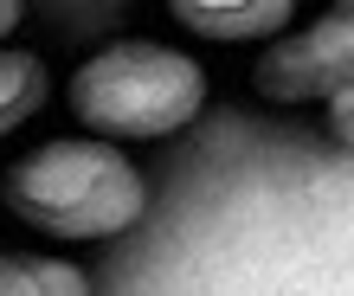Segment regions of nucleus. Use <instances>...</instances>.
Segmentation results:
<instances>
[{"mask_svg":"<svg viewBox=\"0 0 354 296\" xmlns=\"http://www.w3.org/2000/svg\"><path fill=\"white\" fill-rule=\"evenodd\" d=\"M335 7H354V0H335Z\"/></svg>","mask_w":354,"mask_h":296,"instance_id":"obj_9","label":"nucleus"},{"mask_svg":"<svg viewBox=\"0 0 354 296\" xmlns=\"http://www.w3.org/2000/svg\"><path fill=\"white\" fill-rule=\"evenodd\" d=\"M206 65L168 39H110L84 52L65 77V110L91 136L110 142H161L180 136L206 110Z\"/></svg>","mask_w":354,"mask_h":296,"instance_id":"obj_2","label":"nucleus"},{"mask_svg":"<svg viewBox=\"0 0 354 296\" xmlns=\"http://www.w3.org/2000/svg\"><path fill=\"white\" fill-rule=\"evenodd\" d=\"M0 194H7L19 225H32L39 239H58V245L122 239L149 213V174H142V161H129L122 142L91 136V129L26 148L7 167Z\"/></svg>","mask_w":354,"mask_h":296,"instance_id":"obj_1","label":"nucleus"},{"mask_svg":"<svg viewBox=\"0 0 354 296\" xmlns=\"http://www.w3.org/2000/svg\"><path fill=\"white\" fill-rule=\"evenodd\" d=\"M19 19H26V0H0V39H13Z\"/></svg>","mask_w":354,"mask_h":296,"instance_id":"obj_8","label":"nucleus"},{"mask_svg":"<svg viewBox=\"0 0 354 296\" xmlns=\"http://www.w3.org/2000/svg\"><path fill=\"white\" fill-rule=\"evenodd\" d=\"M348 77H354V7L264 46V58L252 65V91L264 103H322Z\"/></svg>","mask_w":354,"mask_h":296,"instance_id":"obj_3","label":"nucleus"},{"mask_svg":"<svg viewBox=\"0 0 354 296\" xmlns=\"http://www.w3.org/2000/svg\"><path fill=\"white\" fill-rule=\"evenodd\" d=\"M161 7L180 33L206 46H252V39H277L303 0H161Z\"/></svg>","mask_w":354,"mask_h":296,"instance_id":"obj_4","label":"nucleus"},{"mask_svg":"<svg viewBox=\"0 0 354 296\" xmlns=\"http://www.w3.org/2000/svg\"><path fill=\"white\" fill-rule=\"evenodd\" d=\"M0 296H97L91 270L58 251H19L0 245Z\"/></svg>","mask_w":354,"mask_h":296,"instance_id":"obj_5","label":"nucleus"},{"mask_svg":"<svg viewBox=\"0 0 354 296\" xmlns=\"http://www.w3.org/2000/svg\"><path fill=\"white\" fill-rule=\"evenodd\" d=\"M46 97H52L46 58L32 46H7V39H0V142L13 129H26V122L46 110Z\"/></svg>","mask_w":354,"mask_h":296,"instance_id":"obj_6","label":"nucleus"},{"mask_svg":"<svg viewBox=\"0 0 354 296\" xmlns=\"http://www.w3.org/2000/svg\"><path fill=\"white\" fill-rule=\"evenodd\" d=\"M322 129H328V142L354 148V77L342 84V91H328V97H322Z\"/></svg>","mask_w":354,"mask_h":296,"instance_id":"obj_7","label":"nucleus"}]
</instances>
